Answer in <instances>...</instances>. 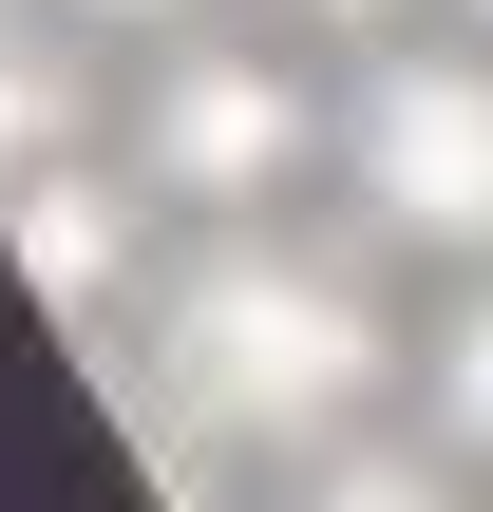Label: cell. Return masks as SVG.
Instances as JSON below:
<instances>
[{"mask_svg": "<svg viewBox=\"0 0 493 512\" xmlns=\"http://www.w3.org/2000/svg\"><path fill=\"white\" fill-rule=\"evenodd\" d=\"M152 380H171V418H190L209 456H323V437L399 380V342H380V304H361L342 266H304V247H266V228H209V247L152 285Z\"/></svg>", "mask_w": 493, "mask_h": 512, "instance_id": "6da1fadb", "label": "cell"}, {"mask_svg": "<svg viewBox=\"0 0 493 512\" xmlns=\"http://www.w3.org/2000/svg\"><path fill=\"white\" fill-rule=\"evenodd\" d=\"M342 171L399 247H493V57H380L342 114Z\"/></svg>", "mask_w": 493, "mask_h": 512, "instance_id": "7a4b0ae2", "label": "cell"}, {"mask_svg": "<svg viewBox=\"0 0 493 512\" xmlns=\"http://www.w3.org/2000/svg\"><path fill=\"white\" fill-rule=\"evenodd\" d=\"M285 171H304V76H285V57H171V95H152V190L209 209V228H247Z\"/></svg>", "mask_w": 493, "mask_h": 512, "instance_id": "3957f363", "label": "cell"}, {"mask_svg": "<svg viewBox=\"0 0 493 512\" xmlns=\"http://www.w3.org/2000/svg\"><path fill=\"white\" fill-rule=\"evenodd\" d=\"M0 247H19V285L95 342V304H133V190H95L76 152H38V171H0Z\"/></svg>", "mask_w": 493, "mask_h": 512, "instance_id": "277c9868", "label": "cell"}, {"mask_svg": "<svg viewBox=\"0 0 493 512\" xmlns=\"http://www.w3.org/2000/svg\"><path fill=\"white\" fill-rule=\"evenodd\" d=\"M76 114H95V57H76V38H19V19H0V171L76 152Z\"/></svg>", "mask_w": 493, "mask_h": 512, "instance_id": "5b68a950", "label": "cell"}, {"mask_svg": "<svg viewBox=\"0 0 493 512\" xmlns=\"http://www.w3.org/2000/svg\"><path fill=\"white\" fill-rule=\"evenodd\" d=\"M437 437H456V456H493V285L437 323Z\"/></svg>", "mask_w": 493, "mask_h": 512, "instance_id": "8992f818", "label": "cell"}, {"mask_svg": "<svg viewBox=\"0 0 493 512\" xmlns=\"http://www.w3.org/2000/svg\"><path fill=\"white\" fill-rule=\"evenodd\" d=\"M304 512H456V494H437V475H399V456H361V475H323Z\"/></svg>", "mask_w": 493, "mask_h": 512, "instance_id": "52a82bcc", "label": "cell"}, {"mask_svg": "<svg viewBox=\"0 0 493 512\" xmlns=\"http://www.w3.org/2000/svg\"><path fill=\"white\" fill-rule=\"evenodd\" d=\"M304 19H323V38H380V19H399V0H304Z\"/></svg>", "mask_w": 493, "mask_h": 512, "instance_id": "ba28073f", "label": "cell"}, {"mask_svg": "<svg viewBox=\"0 0 493 512\" xmlns=\"http://www.w3.org/2000/svg\"><path fill=\"white\" fill-rule=\"evenodd\" d=\"M76 19H190V0H76Z\"/></svg>", "mask_w": 493, "mask_h": 512, "instance_id": "9c48e42d", "label": "cell"}, {"mask_svg": "<svg viewBox=\"0 0 493 512\" xmlns=\"http://www.w3.org/2000/svg\"><path fill=\"white\" fill-rule=\"evenodd\" d=\"M475 19H493V0H475Z\"/></svg>", "mask_w": 493, "mask_h": 512, "instance_id": "30bf717a", "label": "cell"}]
</instances>
